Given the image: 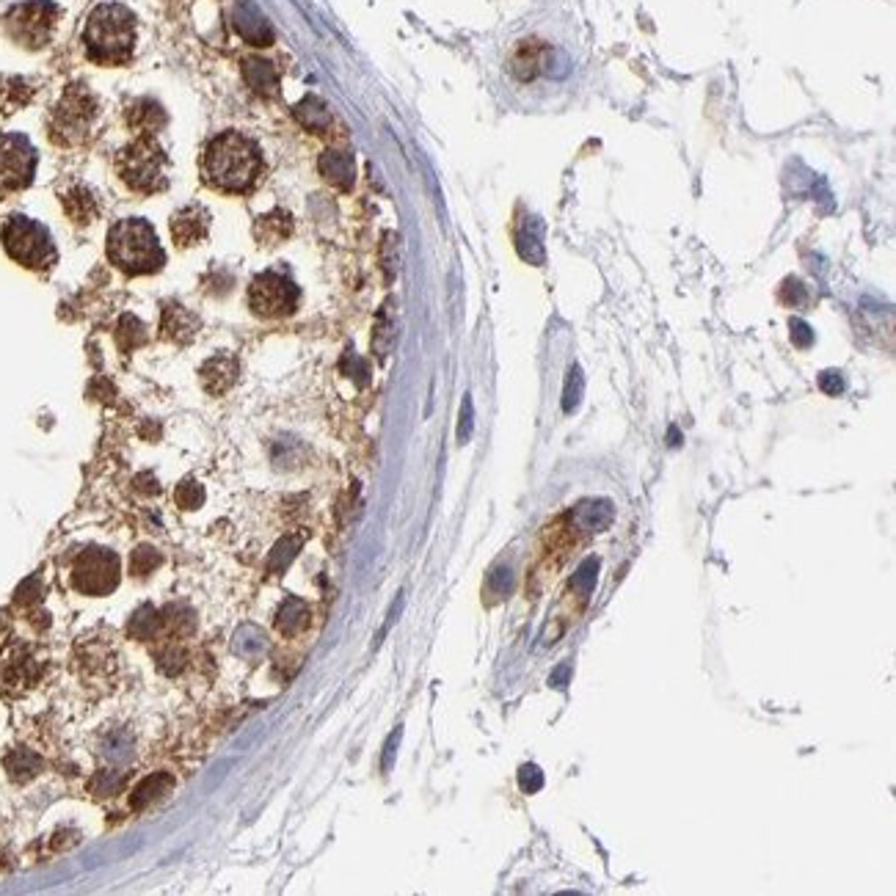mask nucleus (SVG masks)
<instances>
[{
  "mask_svg": "<svg viewBox=\"0 0 896 896\" xmlns=\"http://www.w3.org/2000/svg\"><path fill=\"white\" fill-rule=\"evenodd\" d=\"M301 301V290L279 274H259L248 287V306L259 318H287Z\"/></svg>",
  "mask_w": 896,
  "mask_h": 896,
  "instance_id": "nucleus-8",
  "label": "nucleus"
},
{
  "mask_svg": "<svg viewBox=\"0 0 896 896\" xmlns=\"http://www.w3.org/2000/svg\"><path fill=\"white\" fill-rule=\"evenodd\" d=\"M397 742H400V728L389 736V742H387V753H384V770H389L392 767V759H395V748H397Z\"/></svg>",
  "mask_w": 896,
  "mask_h": 896,
  "instance_id": "nucleus-38",
  "label": "nucleus"
},
{
  "mask_svg": "<svg viewBox=\"0 0 896 896\" xmlns=\"http://www.w3.org/2000/svg\"><path fill=\"white\" fill-rule=\"evenodd\" d=\"M207 229H210V213L199 204L182 207L172 219V240L180 248H191V246L201 243L207 238Z\"/></svg>",
  "mask_w": 896,
  "mask_h": 896,
  "instance_id": "nucleus-13",
  "label": "nucleus"
},
{
  "mask_svg": "<svg viewBox=\"0 0 896 896\" xmlns=\"http://www.w3.org/2000/svg\"><path fill=\"white\" fill-rule=\"evenodd\" d=\"M199 329V321L193 314L180 306V303H166L163 306V337L174 340V342H188Z\"/></svg>",
  "mask_w": 896,
  "mask_h": 896,
  "instance_id": "nucleus-18",
  "label": "nucleus"
},
{
  "mask_svg": "<svg viewBox=\"0 0 896 896\" xmlns=\"http://www.w3.org/2000/svg\"><path fill=\"white\" fill-rule=\"evenodd\" d=\"M83 42L97 64H125L135 44V17L117 4L97 6L86 23Z\"/></svg>",
  "mask_w": 896,
  "mask_h": 896,
  "instance_id": "nucleus-2",
  "label": "nucleus"
},
{
  "mask_svg": "<svg viewBox=\"0 0 896 896\" xmlns=\"http://www.w3.org/2000/svg\"><path fill=\"white\" fill-rule=\"evenodd\" d=\"M819 387H822L827 395H838L841 389H845V381H841V376H838V373L827 370V373H822V376H819Z\"/></svg>",
  "mask_w": 896,
  "mask_h": 896,
  "instance_id": "nucleus-36",
  "label": "nucleus"
},
{
  "mask_svg": "<svg viewBox=\"0 0 896 896\" xmlns=\"http://www.w3.org/2000/svg\"><path fill=\"white\" fill-rule=\"evenodd\" d=\"M72 585L89 596H105L119 585V557L105 549H89L72 568Z\"/></svg>",
  "mask_w": 896,
  "mask_h": 896,
  "instance_id": "nucleus-10",
  "label": "nucleus"
},
{
  "mask_svg": "<svg viewBox=\"0 0 896 896\" xmlns=\"http://www.w3.org/2000/svg\"><path fill=\"white\" fill-rule=\"evenodd\" d=\"M262 169V157L254 141L240 133H224L204 152V180L224 193H246Z\"/></svg>",
  "mask_w": 896,
  "mask_h": 896,
  "instance_id": "nucleus-1",
  "label": "nucleus"
},
{
  "mask_svg": "<svg viewBox=\"0 0 896 896\" xmlns=\"http://www.w3.org/2000/svg\"><path fill=\"white\" fill-rule=\"evenodd\" d=\"M94 117H97V99H94V94L86 86H80V83L70 86L64 91L61 102L56 105V114H52V125H50L52 138L67 144V146L83 141V135L89 133Z\"/></svg>",
  "mask_w": 896,
  "mask_h": 896,
  "instance_id": "nucleus-7",
  "label": "nucleus"
},
{
  "mask_svg": "<svg viewBox=\"0 0 896 896\" xmlns=\"http://www.w3.org/2000/svg\"><path fill=\"white\" fill-rule=\"evenodd\" d=\"M469 434H471V400L466 397V400H463V408H461V428H458V439H461V444L469 439Z\"/></svg>",
  "mask_w": 896,
  "mask_h": 896,
  "instance_id": "nucleus-37",
  "label": "nucleus"
},
{
  "mask_svg": "<svg viewBox=\"0 0 896 896\" xmlns=\"http://www.w3.org/2000/svg\"><path fill=\"white\" fill-rule=\"evenodd\" d=\"M166 111L161 102L154 99H135L130 108H127V122L138 135H154L161 133L166 125Z\"/></svg>",
  "mask_w": 896,
  "mask_h": 896,
  "instance_id": "nucleus-15",
  "label": "nucleus"
},
{
  "mask_svg": "<svg viewBox=\"0 0 896 896\" xmlns=\"http://www.w3.org/2000/svg\"><path fill=\"white\" fill-rule=\"evenodd\" d=\"M293 117L309 130V133H326L329 127H331V114H329V108H326V102L323 99H318V97H306V99H301L298 105H295V108H293Z\"/></svg>",
  "mask_w": 896,
  "mask_h": 896,
  "instance_id": "nucleus-19",
  "label": "nucleus"
},
{
  "mask_svg": "<svg viewBox=\"0 0 896 896\" xmlns=\"http://www.w3.org/2000/svg\"><path fill=\"white\" fill-rule=\"evenodd\" d=\"M174 499H177V505H180V508L191 510V508H199V505L204 502V491H201V486H199V483H193V481H185V483L177 489Z\"/></svg>",
  "mask_w": 896,
  "mask_h": 896,
  "instance_id": "nucleus-30",
  "label": "nucleus"
},
{
  "mask_svg": "<svg viewBox=\"0 0 896 896\" xmlns=\"http://www.w3.org/2000/svg\"><path fill=\"white\" fill-rule=\"evenodd\" d=\"M157 626H161V618L154 615L152 607L138 610V612L133 615V621H130V631H133L135 638H149V635H154Z\"/></svg>",
  "mask_w": 896,
  "mask_h": 896,
  "instance_id": "nucleus-28",
  "label": "nucleus"
},
{
  "mask_svg": "<svg viewBox=\"0 0 896 896\" xmlns=\"http://www.w3.org/2000/svg\"><path fill=\"white\" fill-rule=\"evenodd\" d=\"M670 444H678V431L676 428H670Z\"/></svg>",
  "mask_w": 896,
  "mask_h": 896,
  "instance_id": "nucleus-40",
  "label": "nucleus"
},
{
  "mask_svg": "<svg viewBox=\"0 0 896 896\" xmlns=\"http://www.w3.org/2000/svg\"><path fill=\"white\" fill-rule=\"evenodd\" d=\"M373 348L378 356H387L392 348V323L387 321V309L381 312V318L376 323V334H373Z\"/></svg>",
  "mask_w": 896,
  "mask_h": 896,
  "instance_id": "nucleus-31",
  "label": "nucleus"
},
{
  "mask_svg": "<svg viewBox=\"0 0 896 896\" xmlns=\"http://www.w3.org/2000/svg\"><path fill=\"white\" fill-rule=\"evenodd\" d=\"M549 59V47L538 39H524L516 44L513 56H510V75L521 83L527 80H536Z\"/></svg>",
  "mask_w": 896,
  "mask_h": 896,
  "instance_id": "nucleus-12",
  "label": "nucleus"
},
{
  "mask_svg": "<svg viewBox=\"0 0 896 896\" xmlns=\"http://www.w3.org/2000/svg\"><path fill=\"white\" fill-rule=\"evenodd\" d=\"M238 381V361L227 353L216 356V359H210L204 367H201V384L207 392H213V395H221L227 392L232 384Z\"/></svg>",
  "mask_w": 896,
  "mask_h": 896,
  "instance_id": "nucleus-17",
  "label": "nucleus"
},
{
  "mask_svg": "<svg viewBox=\"0 0 896 896\" xmlns=\"http://www.w3.org/2000/svg\"><path fill=\"white\" fill-rule=\"evenodd\" d=\"M240 70H243V78H246L248 89L257 91L259 97H276L279 94V72H276L274 61L262 59V56H246Z\"/></svg>",
  "mask_w": 896,
  "mask_h": 896,
  "instance_id": "nucleus-14",
  "label": "nucleus"
},
{
  "mask_svg": "<svg viewBox=\"0 0 896 896\" xmlns=\"http://www.w3.org/2000/svg\"><path fill=\"white\" fill-rule=\"evenodd\" d=\"M792 340H795V345L808 348V345L814 342V331H811V326H808L806 321H792Z\"/></svg>",
  "mask_w": 896,
  "mask_h": 896,
  "instance_id": "nucleus-35",
  "label": "nucleus"
},
{
  "mask_svg": "<svg viewBox=\"0 0 896 896\" xmlns=\"http://www.w3.org/2000/svg\"><path fill=\"white\" fill-rule=\"evenodd\" d=\"M293 229V221L287 213H282V210H274V213L268 216H262L257 224H254V238L259 243H266V246H274V243H282Z\"/></svg>",
  "mask_w": 896,
  "mask_h": 896,
  "instance_id": "nucleus-20",
  "label": "nucleus"
},
{
  "mask_svg": "<svg viewBox=\"0 0 896 896\" xmlns=\"http://www.w3.org/2000/svg\"><path fill=\"white\" fill-rule=\"evenodd\" d=\"M108 257L119 271H125L130 276L154 274V271H161L166 262L161 240H157L152 224H146L144 219H125L111 229Z\"/></svg>",
  "mask_w": 896,
  "mask_h": 896,
  "instance_id": "nucleus-3",
  "label": "nucleus"
},
{
  "mask_svg": "<svg viewBox=\"0 0 896 896\" xmlns=\"http://www.w3.org/2000/svg\"><path fill=\"white\" fill-rule=\"evenodd\" d=\"M4 246L12 259L33 271H44L56 262V246H52L50 232L25 216H12L4 224Z\"/></svg>",
  "mask_w": 896,
  "mask_h": 896,
  "instance_id": "nucleus-5",
  "label": "nucleus"
},
{
  "mask_svg": "<svg viewBox=\"0 0 896 896\" xmlns=\"http://www.w3.org/2000/svg\"><path fill=\"white\" fill-rule=\"evenodd\" d=\"M64 207H67V213H70L72 221L89 224V221L97 219V199L89 188H72L64 196Z\"/></svg>",
  "mask_w": 896,
  "mask_h": 896,
  "instance_id": "nucleus-23",
  "label": "nucleus"
},
{
  "mask_svg": "<svg viewBox=\"0 0 896 896\" xmlns=\"http://www.w3.org/2000/svg\"><path fill=\"white\" fill-rule=\"evenodd\" d=\"M579 397H583V370L574 364L568 376H565V392H563V411L571 414L579 406Z\"/></svg>",
  "mask_w": 896,
  "mask_h": 896,
  "instance_id": "nucleus-26",
  "label": "nucleus"
},
{
  "mask_svg": "<svg viewBox=\"0 0 896 896\" xmlns=\"http://www.w3.org/2000/svg\"><path fill=\"white\" fill-rule=\"evenodd\" d=\"M780 298H783V303H806L808 293L800 279H786L780 287Z\"/></svg>",
  "mask_w": 896,
  "mask_h": 896,
  "instance_id": "nucleus-33",
  "label": "nucleus"
},
{
  "mask_svg": "<svg viewBox=\"0 0 896 896\" xmlns=\"http://www.w3.org/2000/svg\"><path fill=\"white\" fill-rule=\"evenodd\" d=\"M36 172V149L20 133L0 135V196L31 185Z\"/></svg>",
  "mask_w": 896,
  "mask_h": 896,
  "instance_id": "nucleus-9",
  "label": "nucleus"
},
{
  "mask_svg": "<svg viewBox=\"0 0 896 896\" xmlns=\"http://www.w3.org/2000/svg\"><path fill=\"white\" fill-rule=\"evenodd\" d=\"M516 246H518V254L527 262H544V229H541L538 219H533V229H530V221L518 229Z\"/></svg>",
  "mask_w": 896,
  "mask_h": 896,
  "instance_id": "nucleus-22",
  "label": "nucleus"
},
{
  "mask_svg": "<svg viewBox=\"0 0 896 896\" xmlns=\"http://www.w3.org/2000/svg\"><path fill=\"white\" fill-rule=\"evenodd\" d=\"M117 169L119 177L138 193H157L169 185L166 177L169 157L152 135H141L138 141L125 146L117 161Z\"/></svg>",
  "mask_w": 896,
  "mask_h": 896,
  "instance_id": "nucleus-4",
  "label": "nucleus"
},
{
  "mask_svg": "<svg viewBox=\"0 0 896 896\" xmlns=\"http://www.w3.org/2000/svg\"><path fill=\"white\" fill-rule=\"evenodd\" d=\"M172 786V778L169 775H152L149 780H144L138 789H135V795H133V800H130V806L138 811V808H144L146 803H152L154 798H161L163 792H166V789Z\"/></svg>",
  "mask_w": 896,
  "mask_h": 896,
  "instance_id": "nucleus-24",
  "label": "nucleus"
},
{
  "mask_svg": "<svg viewBox=\"0 0 896 896\" xmlns=\"http://www.w3.org/2000/svg\"><path fill=\"white\" fill-rule=\"evenodd\" d=\"M295 546H298L295 541H282V544L274 549V560H271V568H274V571H276V568L282 571V568L287 565V560H293V555H295L293 549H295Z\"/></svg>",
  "mask_w": 896,
  "mask_h": 896,
  "instance_id": "nucleus-34",
  "label": "nucleus"
},
{
  "mask_svg": "<svg viewBox=\"0 0 896 896\" xmlns=\"http://www.w3.org/2000/svg\"><path fill=\"white\" fill-rule=\"evenodd\" d=\"M163 563V557L161 555H157L154 549H149V546H141V549H135L133 552V560H130V571L135 574V576H146V574H152L157 565H161Z\"/></svg>",
  "mask_w": 896,
  "mask_h": 896,
  "instance_id": "nucleus-27",
  "label": "nucleus"
},
{
  "mask_svg": "<svg viewBox=\"0 0 896 896\" xmlns=\"http://www.w3.org/2000/svg\"><path fill=\"white\" fill-rule=\"evenodd\" d=\"M303 623H306V607H303L298 599H290V602L282 607L276 626L285 631V635H295L298 629H303Z\"/></svg>",
  "mask_w": 896,
  "mask_h": 896,
  "instance_id": "nucleus-25",
  "label": "nucleus"
},
{
  "mask_svg": "<svg viewBox=\"0 0 896 896\" xmlns=\"http://www.w3.org/2000/svg\"><path fill=\"white\" fill-rule=\"evenodd\" d=\"M518 783L524 792H538V789L544 786V775L536 764H524L521 772H518Z\"/></svg>",
  "mask_w": 896,
  "mask_h": 896,
  "instance_id": "nucleus-32",
  "label": "nucleus"
},
{
  "mask_svg": "<svg viewBox=\"0 0 896 896\" xmlns=\"http://www.w3.org/2000/svg\"><path fill=\"white\" fill-rule=\"evenodd\" d=\"M321 174L326 177L329 185L340 188V191H350L353 188V157L345 149H326L321 154Z\"/></svg>",
  "mask_w": 896,
  "mask_h": 896,
  "instance_id": "nucleus-16",
  "label": "nucleus"
},
{
  "mask_svg": "<svg viewBox=\"0 0 896 896\" xmlns=\"http://www.w3.org/2000/svg\"><path fill=\"white\" fill-rule=\"evenodd\" d=\"M568 673H571V667L568 665H560L555 673H552V678H549V684H555V687H565V681H568Z\"/></svg>",
  "mask_w": 896,
  "mask_h": 896,
  "instance_id": "nucleus-39",
  "label": "nucleus"
},
{
  "mask_svg": "<svg viewBox=\"0 0 896 896\" xmlns=\"http://www.w3.org/2000/svg\"><path fill=\"white\" fill-rule=\"evenodd\" d=\"M232 25L254 47H268L274 42L271 23L266 20V14H262L251 4V0H240V4H235V9H232Z\"/></svg>",
  "mask_w": 896,
  "mask_h": 896,
  "instance_id": "nucleus-11",
  "label": "nucleus"
},
{
  "mask_svg": "<svg viewBox=\"0 0 896 896\" xmlns=\"http://www.w3.org/2000/svg\"><path fill=\"white\" fill-rule=\"evenodd\" d=\"M59 23V6L50 4V0H28V4L14 6L6 17L4 25L9 36L23 44L25 50H39L50 42L52 28Z\"/></svg>",
  "mask_w": 896,
  "mask_h": 896,
  "instance_id": "nucleus-6",
  "label": "nucleus"
},
{
  "mask_svg": "<svg viewBox=\"0 0 896 896\" xmlns=\"http://www.w3.org/2000/svg\"><path fill=\"white\" fill-rule=\"evenodd\" d=\"M144 340H146V334H144L141 321H135V318H130V314H127V318L122 321V326H119V342H122V348H135Z\"/></svg>",
  "mask_w": 896,
  "mask_h": 896,
  "instance_id": "nucleus-29",
  "label": "nucleus"
},
{
  "mask_svg": "<svg viewBox=\"0 0 896 896\" xmlns=\"http://www.w3.org/2000/svg\"><path fill=\"white\" fill-rule=\"evenodd\" d=\"M33 89L23 78H0V111L12 114L31 99Z\"/></svg>",
  "mask_w": 896,
  "mask_h": 896,
  "instance_id": "nucleus-21",
  "label": "nucleus"
}]
</instances>
